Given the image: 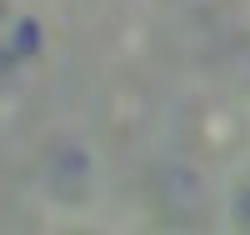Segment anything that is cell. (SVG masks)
Returning a JSON list of instances; mask_svg holds the SVG:
<instances>
[{
    "mask_svg": "<svg viewBox=\"0 0 250 235\" xmlns=\"http://www.w3.org/2000/svg\"><path fill=\"white\" fill-rule=\"evenodd\" d=\"M35 45H40V25L25 20V25L15 30V55H35Z\"/></svg>",
    "mask_w": 250,
    "mask_h": 235,
    "instance_id": "6da1fadb",
    "label": "cell"
},
{
    "mask_svg": "<svg viewBox=\"0 0 250 235\" xmlns=\"http://www.w3.org/2000/svg\"><path fill=\"white\" fill-rule=\"evenodd\" d=\"M240 220L250 225V190H245V195H240Z\"/></svg>",
    "mask_w": 250,
    "mask_h": 235,
    "instance_id": "7a4b0ae2",
    "label": "cell"
}]
</instances>
